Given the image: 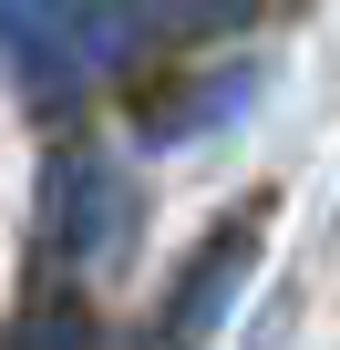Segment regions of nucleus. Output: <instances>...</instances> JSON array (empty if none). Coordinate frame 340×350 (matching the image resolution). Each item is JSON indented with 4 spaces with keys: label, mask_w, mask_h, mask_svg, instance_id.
<instances>
[{
    "label": "nucleus",
    "mask_w": 340,
    "mask_h": 350,
    "mask_svg": "<svg viewBox=\"0 0 340 350\" xmlns=\"http://www.w3.org/2000/svg\"><path fill=\"white\" fill-rule=\"evenodd\" d=\"M42 227H52V247H62L73 268L114 258L124 227H134V175H124L103 144H62L52 175H42Z\"/></svg>",
    "instance_id": "obj_1"
},
{
    "label": "nucleus",
    "mask_w": 340,
    "mask_h": 350,
    "mask_svg": "<svg viewBox=\"0 0 340 350\" xmlns=\"http://www.w3.org/2000/svg\"><path fill=\"white\" fill-rule=\"evenodd\" d=\"M248 268H258V206H237V217H227V227L176 268V288H165V319H155V350H207V340L227 329V309H237Z\"/></svg>",
    "instance_id": "obj_2"
},
{
    "label": "nucleus",
    "mask_w": 340,
    "mask_h": 350,
    "mask_svg": "<svg viewBox=\"0 0 340 350\" xmlns=\"http://www.w3.org/2000/svg\"><path fill=\"white\" fill-rule=\"evenodd\" d=\"M0 52H11V72L31 93H73L83 62L114 52V21L73 11V0H0Z\"/></svg>",
    "instance_id": "obj_3"
},
{
    "label": "nucleus",
    "mask_w": 340,
    "mask_h": 350,
    "mask_svg": "<svg viewBox=\"0 0 340 350\" xmlns=\"http://www.w3.org/2000/svg\"><path fill=\"white\" fill-rule=\"evenodd\" d=\"M134 21H155V31H227V21H248L258 0H124Z\"/></svg>",
    "instance_id": "obj_4"
},
{
    "label": "nucleus",
    "mask_w": 340,
    "mask_h": 350,
    "mask_svg": "<svg viewBox=\"0 0 340 350\" xmlns=\"http://www.w3.org/2000/svg\"><path fill=\"white\" fill-rule=\"evenodd\" d=\"M0 350H93V319L52 299V309H31V319L11 329V340H0Z\"/></svg>",
    "instance_id": "obj_5"
}]
</instances>
